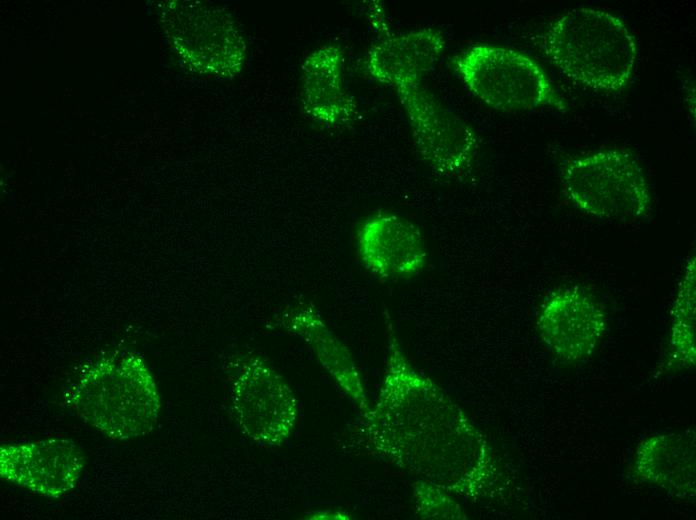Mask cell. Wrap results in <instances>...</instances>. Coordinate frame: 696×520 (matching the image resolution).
<instances>
[{
	"instance_id": "52a82bcc",
	"label": "cell",
	"mask_w": 696,
	"mask_h": 520,
	"mask_svg": "<svg viewBox=\"0 0 696 520\" xmlns=\"http://www.w3.org/2000/svg\"><path fill=\"white\" fill-rule=\"evenodd\" d=\"M232 409L243 434L265 446L286 441L298 416L297 401L288 384L256 356L244 357L238 364Z\"/></svg>"
},
{
	"instance_id": "8fae6325",
	"label": "cell",
	"mask_w": 696,
	"mask_h": 520,
	"mask_svg": "<svg viewBox=\"0 0 696 520\" xmlns=\"http://www.w3.org/2000/svg\"><path fill=\"white\" fill-rule=\"evenodd\" d=\"M628 475L636 484L658 487L679 500L694 502L695 431H667L643 438L635 448Z\"/></svg>"
},
{
	"instance_id": "4fadbf2b",
	"label": "cell",
	"mask_w": 696,
	"mask_h": 520,
	"mask_svg": "<svg viewBox=\"0 0 696 520\" xmlns=\"http://www.w3.org/2000/svg\"><path fill=\"white\" fill-rule=\"evenodd\" d=\"M445 47L443 34L433 28L388 35L370 47L364 66L374 80L396 91L420 84Z\"/></svg>"
},
{
	"instance_id": "7a4b0ae2",
	"label": "cell",
	"mask_w": 696,
	"mask_h": 520,
	"mask_svg": "<svg viewBox=\"0 0 696 520\" xmlns=\"http://www.w3.org/2000/svg\"><path fill=\"white\" fill-rule=\"evenodd\" d=\"M537 38L545 57L562 74L594 90L621 91L635 70L636 40L619 17L605 10H569Z\"/></svg>"
},
{
	"instance_id": "3957f363",
	"label": "cell",
	"mask_w": 696,
	"mask_h": 520,
	"mask_svg": "<svg viewBox=\"0 0 696 520\" xmlns=\"http://www.w3.org/2000/svg\"><path fill=\"white\" fill-rule=\"evenodd\" d=\"M69 404L85 423L114 440L150 433L161 408L153 376L133 353L92 363L71 389Z\"/></svg>"
},
{
	"instance_id": "5b68a950",
	"label": "cell",
	"mask_w": 696,
	"mask_h": 520,
	"mask_svg": "<svg viewBox=\"0 0 696 520\" xmlns=\"http://www.w3.org/2000/svg\"><path fill=\"white\" fill-rule=\"evenodd\" d=\"M451 65L471 93L496 110L568 109L543 68L516 49L478 44L455 56Z\"/></svg>"
},
{
	"instance_id": "ba28073f",
	"label": "cell",
	"mask_w": 696,
	"mask_h": 520,
	"mask_svg": "<svg viewBox=\"0 0 696 520\" xmlns=\"http://www.w3.org/2000/svg\"><path fill=\"white\" fill-rule=\"evenodd\" d=\"M418 153L443 177H457L473 163L479 148L474 129L443 106L421 83L396 90Z\"/></svg>"
},
{
	"instance_id": "e0dca14e",
	"label": "cell",
	"mask_w": 696,
	"mask_h": 520,
	"mask_svg": "<svg viewBox=\"0 0 696 520\" xmlns=\"http://www.w3.org/2000/svg\"><path fill=\"white\" fill-rule=\"evenodd\" d=\"M414 490L416 509L427 518L465 519L466 515L452 495L424 481H418Z\"/></svg>"
},
{
	"instance_id": "5bb4252c",
	"label": "cell",
	"mask_w": 696,
	"mask_h": 520,
	"mask_svg": "<svg viewBox=\"0 0 696 520\" xmlns=\"http://www.w3.org/2000/svg\"><path fill=\"white\" fill-rule=\"evenodd\" d=\"M344 51L328 44L311 52L302 64V105L315 122L338 126L354 120L358 110L344 85Z\"/></svg>"
},
{
	"instance_id": "9a60e30c",
	"label": "cell",
	"mask_w": 696,
	"mask_h": 520,
	"mask_svg": "<svg viewBox=\"0 0 696 520\" xmlns=\"http://www.w3.org/2000/svg\"><path fill=\"white\" fill-rule=\"evenodd\" d=\"M284 319L287 329L308 343L339 386L360 409L365 408L369 403L351 354L327 327L319 313L310 305L300 304L288 312Z\"/></svg>"
},
{
	"instance_id": "9c48e42d",
	"label": "cell",
	"mask_w": 696,
	"mask_h": 520,
	"mask_svg": "<svg viewBox=\"0 0 696 520\" xmlns=\"http://www.w3.org/2000/svg\"><path fill=\"white\" fill-rule=\"evenodd\" d=\"M603 305L578 286L561 287L548 294L536 316L540 338L562 363L588 359L608 330Z\"/></svg>"
},
{
	"instance_id": "277c9868",
	"label": "cell",
	"mask_w": 696,
	"mask_h": 520,
	"mask_svg": "<svg viewBox=\"0 0 696 520\" xmlns=\"http://www.w3.org/2000/svg\"><path fill=\"white\" fill-rule=\"evenodd\" d=\"M561 184L578 210L596 218L634 223L651 213L644 170L626 150H601L570 159L561 170Z\"/></svg>"
},
{
	"instance_id": "30bf717a",
	"label": "cell",
	"mask_w": 696,
	"mask_h": 520,
	"mask_svg": "<svg viewBox=\"0 0 696 520\" xmlns=\"http://www.w3.org/2000/svg\"><path fill=\"white\" fill-rule=\"evenodd\" d=\"M84 463L79 446L62 437L0 447L1 479L54 499L76 487Z\"/></svg>"
},
{
	"instance_id": "8992f818",
	"label": "cell",
	"mask_w": 696,
	"mask_h": 520,
	"mask_svg": "<svg viewBox=\"0 0 696 520\" xmlns=\"http://www.w3.org/2000/svg\"><path fill=\"white\" fill-rule=\"evenodd\" d=\"M159 21L175 53L200 74L232 78L246 61V42L236 19L203 1H164Z\"/></svg>"
},
{
	"instance_id": "7c38bea8",
	"label": "cell",
	"mask_w": 696,
	"mask_h": 520,
	"mask_svg": "<svg viewBox=\"0 0 696 520\" xmlns=\"http://www.w3.org/2000/svg\"><path fill=\"white\" fill-rule=\"evenodd\" d=\"M357 247L364 266L382 279L417 275L427 261L420 229L394 214H377L364 221L357 233Z\"/></svg>"
},
{
	"instance_id": "2e32d148",
	"label": "cell",
	"mask_w": 696,
	"mask_h": 520,
	"mask_svg": "<svg viewBox=\"0 0 696 520\" xmlns=\"http://www.w3.org/2000/svg\"><path fill=\"white\" fill-rule=\"evenodd\" d=\"M695 268L693 255L688 258L676 288L661 374L691 370L696 364Z\"/></svg>"
},
{
	"instance_id": "6da1fadb",
	"label": "cell",
	"mask_w": 696,
	"mask_h": 520,
	"mask_svg": "<svg viewBox=\"0 0 696 520\" xmlns=\"http://www.w3.org/2000/svg\"><path fill=\"white\" fill-rule=\"evenodd\" d=\"M360 411L356 435L370 454L452 496L476 501L505 493L506 476L490 442L411 365L391 326L380 392Z\"/></svg>"
}]
</instances>
